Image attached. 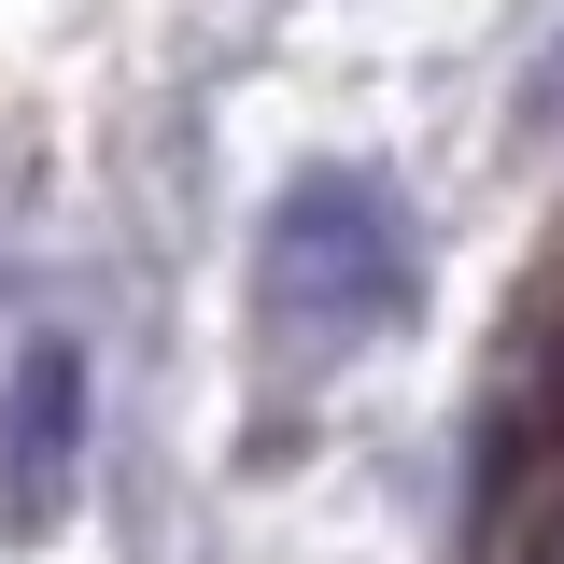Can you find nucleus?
I'll return each mask as SVG.
<instances>
[{
    "mask_svg": "<svg viewBox=\"0 0 564 564\" xmlns=\"http://www.w3.org/2000/svg\"><path fill=\"white\" fill-rule=\"evenodd\" d=\"M423 311V212L381 155H296L254 212V339L269 367L325 381Z\"/></svg>",
    "mask_w": 564,
    "mask_h": 564,
    "instance_id": "obj_1",
    "label": "nucleus"
},
{
    "mask_svg": "<svg viewBox=\"0 0 564 564\" xmlns=\"http://www.w3.org/2000/svg\"><path fill=\"white\" fill-rule=\"evenodd\" d=\"M85 437H99V352L70 325H29L0 352V522L43 536L85 494Z\"/></svg>",
    "mask_w": 564,
    "mask_h": 564,
    "instance_id": "obj_2",
    "label": "nucleus"
}]
</instances>
